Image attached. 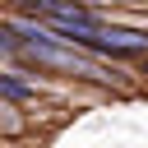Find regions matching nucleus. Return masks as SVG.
<instances>
[{
    "label": "nucleus",
    "mask_w": 148,
    "mask_h": 148,
    "mask_svg": "<svg viewBox=\"0 0 148 148\" xmlns=\"http://www.w3.org/2000/svg\"><path fill=\"white\" fill-rule=\"evenodd\" d=\"M0 97H9V102H32V83H23V79H14V74H0Z\"/></svg>",
    "instance_id": "f257e3e1"
},
{
    "label": "nucleus",
    "mask_w": 148,
    "mask_h": 148,
    "mask_svg": "<svg viewBox=\"0 0 148 148\" xmlns=\"http://www.w3.org/2000/svg\"><path fill=\"white\" fill-rule=\"evenodd\" d=\"M143 74H148V60H143Z\"/></svg>",
    "instance_id": "f03ea898"
}]
</instances>
